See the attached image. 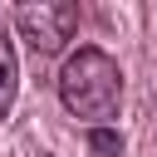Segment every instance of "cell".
<instances>
[{
    "mask_svg": "<svg viewBox=\"0 0 157 157\" xmlns=\"http://www.w3.org/2000/svg\"><path fill=\"white\" fill-rule=\"evenodd\" d=\"M88 147H93L98 157H118V152H123V137H118L113 128H93V132H88Z\"/></svg>",
    "mask_w": 157,
    "mask_h": 157,
    "instance_id": "obj_4",
    "label": "cell"
},
{
    "mask_svg": "<svg viewBox=\"0 0 157 157\" xmlns=\"http://www.w3.org/2000/svg\"><path fill=\"white\" fill-rule=\"evenodd\" d=\"M15 25H20V34L29 39L34 54H59L64 39H74V29H78V5H49V0L20 5Z\"/></svg>",
    "mask_w": 157,
    "mask_h": 157,
    "instance_id": "obj_2",
    "label": "cell"
},
{
    "mask_svg": "<svg viewBox=\"0 0 157 157\" xmlns=\"http://www.w3.org/2000/svg\"><path fill=\"white\" fill-rule=\"evenodd\" d=\"M15 88H20V59H15L10 34L0 29V118H10V108H15Z\"/></svg>",
    "mask_w": 157,
    "mask_h": 157,
    "instance_id": "obj_3",
    "label": "cell"
},
{
    "mask_svg": "<svg viewBox=\"0 0 157 157\" xmlns=\"http://www.w3.org/2000/svg\"><path fill=\"white\" fill-rule=\"evenodd\" d=\"M123 98V69L108 49L83 44L64 59L59 69V103L74 118H113Z\"/></svg>",
    "mask_w": 157,
    "mask_h": 157,
    "instance_id": "obj_1",
    "label": "cell"
}]
</instances>
